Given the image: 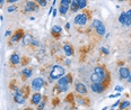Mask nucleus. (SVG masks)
<instances>
[{"label": "nucleus", "instance_id": "4", "mask_svg": "<svg viewBox=\"0 0 131 110\" xmlns=\"http://www.w3.org/2000/svg\"><path fill=\"white\" fill-rule=\"evenodd\" d=\"M14 100H15L16 103H18V105H23V103H25V97L21 94V92L19 91L18 89H16V93H15V96H14Z\"/></svg>", "mask_w": 131, "mask_h": 110}, {"label": "nucleus", "instance_id": "22", "mask_svg": "<svg viewBox=\"0 0 131 110\" xmlns=\"http://www.w3.org/2000/svg\"><path fill=\"white\" fill-rule=\"evenodd\" d=\"M68 9H69V7H66V6L60 5V8L58 9V10H59V13L61 14V15H66V14L68 13Z\"/></svg>", "mask_w": 131, "mask_h": 110}, {"label": "nucleus", "instance_id": "45", "mask_svg": "<svg viewBox=\"0 0 131 110\" xmlns=\"http://www.w3.org/2000/svg\"><path fill=\"white\" fill-rule=\"evenodd\" d=\"M45 1H50V0H45Z\"/></svg>", "mask_w": 131, "mask_h": 110}, {"label": "nucleus", "instance_id": "13", "mask_svg": "<svg viewBox=\"0 0 131 110\" xmlns=\"http://www.w3.org/2000/svg\"><path fill=\"white\" fill-rule=\"evenodd\" d=\"M23 31L21 30H18L17 33H15V35H14L13 37H11V43H15V42H18L20 38H23Z\"/></svg>", "mask_w": 131, "mask_h": 110}, {"label": "nucleus", "instance_id": "7", "mask_svg": "<svg viewBox=\"0 0 131 110\" xmlns=\"http://www.w3.org/2000/svg\"><path fill=\"white\" fill-rule=\"evenodd\" d=\"M129 74H130V71H129L128 68H120L119 70V75L122 80H127L129 78Z\"/></svg>", "mask_w": 131, "mask_h": 110}, {"label": "nucleus", "instance_id": "43", "mask_svg": "<svg viewBox=\"0 0 131 110\" xmlns=\"http://www.w3.org/2000/svg\"><path fill=\"white\" fill-rule=\"evenodd\" d=\"M111 110H116V109H111ZM119 110H120V109H119Z\"/></svg>", "mask_w": 131, "mask_h": 110}, {"label": "nucleus", "instance_id": "27", "mask_svg": "<svg viewBox=\"0 0 131 110\" xmlns=\"http://www.w3.org/2000/svg\"><path fill=\"white\" fill-rule=\"evenodd\" d=\"M58 90L60 92H66L68 90V85H58Z\"/></svg>", "mask_w": 131, "mask_h": 110}, {"label": "nucleus", "instance_id": "8", "mask_svg": "<svg viewBox=\"0 0 131 110\" xmlns=\"http://www.w3.org/2000/svg\"><path fill=\"white\" fill-rule=\"evenodd\" d=\"M37 6L35 5L33 1H27L26 2V5H25V10L26 11H37Z\"/></svg>", "mask_w": 131, "mask_h": 110}, {"label": "nucleus", "instance_id": "18", "mask_svg": "<svg viewBox=\"0 0 131 110\" xmlns=\"http://www.w3.org/2000/svg\"><path fill=\"white\" fill-rule=\"evenodd\" d=\"M91 81L93 82V83H98V82L102 81V79L99 78V76L97 75L96 73H93V74L91 75Z\"/></svg>", "mask_w": 131, "mask_h": 110}, {"label": "nucleus", "instance_id": "31", "mask_svg": "<svg viewBox=\"0 0 131 110\" xmlns=\"http://www.w3.org/2000/svg\"><path fill=\"white\" fill-rule=\"evenodd\" d=\"M130 25H131V19L129 18L128 16H127L126 21H124V26H130Z\"/></svg>", "mask_w": 131, "mask_h": 110}, {"label": "nucleus", "instance_id": "6", "mask_svg": "<svg viewBox=\"0 0 131 110\" xmlns=\"http://www.w3.org/2000/svg\"><path fill=\"white\" fill-rule=\"evenodd\" d=\"M70 82H71L70 75H63L58 80V85H68Z\"/></svg>", "mask_w": 131, "mask_h": 110}, {"label": "nucleus", "instance_id": "10", "mask_svg": "<svg viewBox=\"0 0 131 110\" xmlns=\"http://www.w3.org/2000/svg\"><path fill=\"white\" fill-rule=\"evenodd\" d=\"M94 73H96L97 75L99 76V78L102 79V81L105 79V76H106V73H105V71L103 68H101V66H97V68H95V70H94Z\"/></svg>", "mask_w": 131, "mask_h": 110}, {"label": "nucleus", "instance_id": "33", "mask_svg": "<svg viewBox=\"0 0 131 110\" xmlns=\"http://www.w3.org/2000/svg\"><path fill=\"white\" fill-rule=\"evenodd\" d=\"M115 91H118V92H120L121 93V91H123V86H121V85H116L115 86Z\"/></svg>", "mask_w": 131, "mask_h": 110}, {"label": "nucleus", "instance_id": "26", "mask_svg": "<svg viewBox=\"0 0 131 110\" xmlns=\"http://www.w3.org/2000/svg\"><path fill=\"white\" fill-rule=\"evenodd\" d=\"M72 0H61L60 1V3H61V6H66V7H69L70 3H71Z\"/></svg>", "mask_w": 131, "mask_h": 110}, {"label": "nucleus", "instance_id": "17", "mask_svg": "<svg viewBox=\"0 0 131 110\" xmlns=\"http://www.w3.org/2000/svg\"><path fill=\"white\" fill-rule=\"evenodd\" d=\"M96 31H97V34L101 35V36H103V35H105V33H106V29H105V26L102 24L101 26H98L96 28Z\"/></svg>", "mask_w": 131, "mask_h": 110}, {"label": "nucleus", "instance_id": "34", "mask_svg": "<svg viewBox=\"0 0 131 110\" xmlns=\"http://www.w3.org/2000/svg\"><path fill=\"white\" fill-rule=\"evenodd\" d=\"M101 51H102L103 53H104V54H106V55L109 54V50H107V48H105V47H102Z\"/></svg>", "mask_w": 131, "mask_h": 110}, {"label": "nucleus", "instance_id": "16", "mask_svg": "<svg viewBox=\"0 0 131 110\" xmlns=\"http://www.w3.org/2000/svg\"><path fill=\"white\" fill-rule=\"evenodd\" d=\"M70 8H71V10L74 11V13L79 10V7H78V0H72L71 3H70Z\"/></svg>", "mask_w": 131, "mask_h": 110}, {"label": "nucleus", "instance_id": "35", "mask_svg": "<svg viewBox=\"0 0 131 110\" xmlns=\"http://www.w3.org/2000/svg\"><path fill=\"white\" fill-rule=\"evenodd\" d=\"M127 16H128V17H129V18H130L131 19V9H129V10L128 11H127Z\"/></svg>", "mask_w": 131, "mask_h": 110}, {"label": "nucleus", "instance_id": "30", "mask_svg": "<svg viewBox=\"0 0 131 110\" xmlns=\"http://www.w3.org/2000/svg\"><path fill=\"white\" fill-rule=\"evenodd\" d=\"M44 105H45V101H44V100H42V101H41L40 102V103H38V108H37V109L38 110H43V108H44Z\"/></svg>", "mask_w": 131, "mask_h": 110}, {"label": "nucleus", "instance_id": "21", "mask_svg": "<svg viewBox=\"0 0 131 110\" xmlns=\"http://www.w3.org/2000/svg\"><path fill=\"white\" fill-rule=\"evenodd\" d=\"M130 107V101H123L120 105V110H126Z\"/></svg>", "mask_w": 131, "mask_h": 110}, {"label": "nucleus", "instance_id": "11", "mask_svg": "<svg viewBox=\"0 0 131 110\" xmlns=\"http://www.w3.org/2000/svg\"><path fill=\"white\" fill-rule=\"evenodd\" d=\"M42 101V94L40 92H36L32 96V103L33 105H38L40 102Z\"/></svg>", "mask_w": 131, "mask_h": 110}, {"label": "nucleus", "instance_id": "40", "mask_svg": "<svg viewBox=\"0 0 131 110\" xmlns=\"http://www.w3.org/2000/svg\"><path fill=\"white\" fill-rule=\"evenodd\" d=\"M69 28H70V24L67 23V24H66V29H69Z\"/></svg>", "mask_w": 131, "mask_h": 110}, {"label": "nucleus", "instance_id": "15", "mask_svg": "<svg viewBox=\"0 0 131 110\" xmlns=\"http://www.w3.org/2000/svg\"><path fill=\"white\" fill-rule=\"evenodd\" d=\"M10 62L13 63V64H19V62H20V57H19V55L16 54V53L11 54V56H10Z\"/></svg>", "mask_w": 131, "mask_h": 110}, {"label": "nucleus", "instance_id": "14", "mask_svg": "<svg viewBox=\"0 0 131 110\" xmlns=\"http://www.w3.org/2000/svg\"><path fill=\"white\" fill-rule=\"evenodd\" d=\"M63 51H64V53H66L67 56H71L72 53H74V50H72V47L70 46L69 44H64L63 45Z\"/></svg>", "mask_w": 131, "mask_h": 110}, {"label": "nucleus", "instance_id": "25", "mask_svg": "<svg viewBox=\"0 0 131 110\" xmlns=\"http://www.w3.org/2000/svg\"><path fill=\"white\" fill-rule=\"evenodd\" d=\"M102 25V21L99 20V19H95V20H93V24H92V27H94V28L96 29L98 26H101Z\"/></svg>", "mask_w": 131, "mask_h": 110}, {"label": "nucleus", "instance_id": "46", "mask_svg": "<svg viewBox=\"0 0 131 110\" xmlns=\"http://www.w3.org/2000/svg\"><path fill=\"white\" fill-rule=\"evenodd\" d=\"M130 61H131V56H130Z\"/></svg>", "mask_w": 131, "mask_h": 110}, {"label": "nucleus", "instance_id": "3", "mask_svg": "<svg viewBox=\"0 0 131 110\" xmlns=\"http://www.w3.org/2000/svg\"><path fill=\"white\" fill-rule=\"evenodd\" d=\"M75 24H77V25H80V26H84V25H86V23H87V15H85V14H79V15H77L75 17Z\"/></svg>", "mask_w": 131, "mask_h": 110}, {"label": "nucleus", "instance_id": "28", "mask_svg": "<svg viewBox=\"0 0 131 110\" xmlns=\"http://www.w3.org/2000/svg\"><path fill=\"white\" fill-rule=\"evenodd\" d=\"M36 1L41 7H46V5H48V1H45V0H36Z\"/></svg>", "mask_w": 131, "mask_h": 110}, {"label": "nucleus", "instance_id": "1", "mask_svg": "<svg viewBox=\"0 0 131 110\" xmlns=\"http://www.w3.org/2000/svg\"><path fill=\"white\" fill-rule=\"evenodd\" d=\"M64 75V69L60 65H54L50 73V78L52 80H59L61 76Z\"/></svg>", "mask_w": 131, "mask_h": 110}, {"label": "nucleus", "instance_id": "19", "mask_svg": "<svg viewBox=\"0 0 131 110\" xmlns=\"http://www.w3.org/2000/svg\"><path fill=\"white\" fill-rule=\"evenodd\" d=\"M62 30V28L60 26H56V25H54L53 27H52V34L56 35V34H60Z\"/></svg>", "mask_w": 131, "mask_h": 110}, {"label": "nucleus", "instance_id": "5", "mask_svg": "<svg viewBox=\"0 0 131 110\" xmlns=\"http://www.w3.org/2000/svg\"><path fill=\"white\" fill-rule=\"evenodd\" d=\"M91 89H92V91H94L95 93H102V92L104 91V86L102 85L101 82H98V83H92Z\"/></svg>", "mask_w": 131, "mask_h": 110}, {"label": "nucleus", "instance_id": "2", "mask_svg": "<svg viewBox=\"0 0 131 110\" xmlns=\"http://www.w3.org/2000/svg\"><path fill=\"white\" fill-rule=\"evenodd\" d=\"M44 85V80L42 78H35L32 81V88L35 91H40Z\"/></svg>", "mask_w": 131, "mask_h": 110}, {"label": "nucleus", "instance_id": "32", "mask_svg": "<svg viewBox=\"0 0 131 110\" xmlns=\"http://www.w3.org/2000/svg\"><path fill=\"white\" fill-rule=\"evenodd\" d=\"M120 96H121V93H120V92H118V93H115V94H110L109 98H110V99H113V98H119Z\"/></svg>", "mask_w": 131, "mask_h": 110}, {"label": "nucleus", "instance_id": "41", "mask_svg": "<svg viewBox=\"0 0 131 110\" xmlns=\"http://www.w3.org/2000/svg\"><path fill=\"white\" fill-rule=\"evenodd\" d=\"M11 34V31L10 30H8V31H6V36H9V35Z\"/></svg>", "mask_w": 131, "mask_h": 110}, {"label": "nucleus", "instance_id": "12", "mask_svg": "<svg viewBox=\"0 0 131 110\" xmlns=\"http://www.w3.org/2000/svg\"><path fill=\"white\" fill-rule=\"evenodd\" d=\"M23 44L25 45V46H27V45H30L33 43V41H34V38H33L32 35H25L24 37H23Z\"/></svg>", "mask_w": 131, "mask_h": 110}, {"label": "nucleus", "instance_id": "36", "mask_svg": "<svg viewBox=\"0 0 131 110\" xmlns=\"http://www.w3.org/2000/svg\"><path fill=\"white\" fill-rule=\"evenodd\" d=\"M56 14H58V10H56V9H53V11H52V15H53V17H56Z\"/></svg>", "mask_w": 131, "mask_h": 110}, {"label": "nucleus", "instance_id": "9", "mask_svg": "<svg viewBox=\"0 0 131 110\" xmlns=\"http://www.w3.org/2000/svg\"><path fill=\"white\" fill-rule=\"evenodd\" d=\"M76 90H77L78 93H80V94L87 93V88H86V85L83 83H80V82H78V83L76 84Z\"/></svg>", "mask_w": 131, "mask_h": 110}, {"label": "nucleus", "instance_id": "29", "mask_svg": "<svg viewBox=\"0 0 131 110\" xmlns=\"http://www.w3.org/2000/svg\"><path fill=\"white\" fill-rule=\"evenodd\" d=\"M16 9H17V8H16V6H9V7H8V9H7V11H8V13H14V11H15V10H16Z\"/></svg>", "mask_w": 131, "mask_h": 110}, {"label": "nucleus", "instance_id": "23", "mask_svg": "<svg viewBox=\"0 0 131 110\" xmlns=\"http://www.w3.org/2000/svg\"><path fill=\"white\" fill-rule=\"evenodd\" d=\"M87 6V0H78V7L79 9H84Z\"/></svg>", "mask_w": 131, "mask_h": 110}, {"label": "nucleus", "instance_id": "42", "mask_svg": "<svg viewBox=\"0 0 131 110\" xmlns=\"http://www.w3.org/2000/svg\"><path fill=\"white\" fill-rule=\"evenodd\" d=\"M3 1H5V0H0V5H2V3H3Z\"/></svg>", "mask_w": 131, "mask_h": 110}, {"label": "nucleus", "instance_id": "20", "mask_svg": "<svg viewBox=\"0 0 131 110\" xmlns=\"http://www.w3.org/2000/svg\"><path fill=\"white\" fill-rule=\"evenodd\" d=\"M21 74L24 76H26V78H30L32 75V70L31 69H24V70L21 71Z\"/></svg>", "mask_w": 131, "mask_h": 110}, {"label": "nucleus", "instance_id": "39", "mask_svg": "<svg viewBox=\"0 0 131 110\" xmlns=\"http://www.w3.org/2000/svg\"><path fill=\"white\" fill-rule=\"evenodd\" d=\"M127 80H128V82H131V71H130V74H129V78Z\"/></svg>", "mask_w": 131, "mask_h": 110}, {"label": "nucleus", "instance_id": "37", "mask_svg": "<svg viewBox=\"0 0 131 110\" xmlns=\"http://www.w3.org/2000/svg\"><path fill=\"white\" fill-rule=\"evenodd\" d=\"M119 103H120V100H118V101L115 102L114 105H113V106H112V108H115V107H118V106H119Z\"/></svg>", "mask_w": 131, "mask_h": 110}, {"label": "nucleus", "instance_id": "24", "mask_svg": "<svg viewBox=\"0 0 131 110\" xmlns=\"http://www.w3.org/2000/svg\"><path fill=\"white\" fill-rule=\"evenodd\" d=\"M126 18H127V14L123 11V13H121L120 17H119V21H120V24H122V25H124V21H126Z\"/></svg>", "mask_w": 131, "mask_h": 110}, {"label": "nucleus", "instance_id": "47", "mask_svg": "<svg viewBox=\"0 0 131 110\" xmlns=\"http://www.w3.org/2000/svg\"><path fill=\"white\" fill-rule=\"evenodd\" d=\"M130 53H131V50H130Z\"/></svg>", "mask_w": 131, "mask_h": 110}, {"label": "nucleus", "instance_id": "38", "mask_svg": "<svg viewBox=\"0 0 131 110\" xmlns=\"http://www.w3.org/2000/svg\"><path fill=\"white\" fill-rule=\"evenodd\" d=\"M7 1H8L9 3H15L16 1H18V0H7Z\"/></svg>", "mask_w": 131, "mask_h": 110}, {"label": "nucleus", "instance_id": "44", "mask_svg": "<svg viewBox=\"0 0 131 110\" xmlns=\"http://www.w3.org/2000/svg\"><path fill=\"white\" fill-rule=\"evenodd\" d=\"M119 1H123V0H119Z\"/></svg>", "mask_w": 131, "mask_h": 110}]
</instances>
